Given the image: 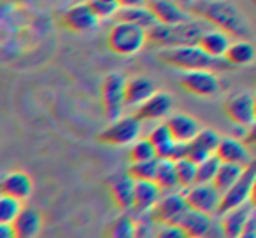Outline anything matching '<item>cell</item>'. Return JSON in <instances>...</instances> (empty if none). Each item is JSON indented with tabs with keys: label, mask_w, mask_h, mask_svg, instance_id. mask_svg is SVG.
Instances as JSON below:
<instances>
[{
	"label": "cell",
	"mask_w": 256,
	"mask_h": 238,
	"mask_svg": "<svg viewBox=\"0 0 256 238\" xmlns=\"http://www.w3.org/2000/svg\"><path fill=\"white\" fill-rule=\"evenodd\" d=\"M190 14L206 19L214 28L223 30L230 37L248 39L251 33L244 16L226 0H196L193 7L190 9Z\"/></svg>",
	"instance_id": "cell-1"
},
{
	"label": "cell",
	"mask_w": 256,
	"mask_h": 238,
	"mask_svg": "<svg viewBox=\"0 0 256 238\" xmlns=\"http://www.w3.org/2000/svg\"><path fill=\"white\" fill-rule=\"evenodd\" d=\"M158 60L164 65L181 72L192 70H223L232 67L224 58H214L207 54L196 44L192 46H176V47H164L158 53Z\"/></svg>",
	"instance_id": "cell-2"
},
{
	"label": "cell",
	"mask_w": 256,
	"mask_h": 238,
	"mask_svg": "<svg viewBox=\"0 0 256 238\" xmlns=\"http://www.w3.org/2000/svg\"><path fill=\"white\" fill-rule=\"evenodd\" d=\"M214 28L210 23L202 18L186 19L174 25H156L148 30V40L158 47H176V46H192L198 44L200 37Z\"/></svg>",
	"instance_id": "cell-3"
},
{
	"label": "cell",
	"mask_w": 256,
	"mask_h": 238,
	"mask_svg": "<svg viewBox=\"0 0 256 238\" xmlns=\"http://www.w3.org/2000/svg\"><path fill=\"white\" fill-rule=\"evenodd\" d=\"M148 40V30L139 25L126 21H118L107 33L106 46L110 53L118 56H132L139 53Z\"/></svg>",
	"instance_id": "cell-4"
},
{
	"label": "cell",
	"mask_w": 256,
	"mask_h": 238,
	"mask_svg": "<svg viewBox=\"0 0 256 238\" xmlns=\"http://www.w3.org/2000/svg\"><path fill=\"white\" fill-rule=\"evenodd\" d=\"M124 88H126V79L120 72H110L106 75L100 88V105L102 112L109 123L116 121L123 116L124 109Z\"/></svg>",
	"instance_id": "cell-5"
},
{
	"label": "cell",
	"mask_w": 256,
	"mask_h": 238,
	"mask_svg": "<svg viewBox=\"0 0 256 238\" xmlns=\"http://www.w3.org/2000/svg\"><path fill=\"white\" fill-rule=\"evenodd\" d=\"M140 119H137L136 116H121L120 119L112 121L106 130L98 133L96 140L104 146H112V147H124L132 146L134 142H137L142 132L140 126Z\"/></svg>",
	"instance_id": "cell-6"
},
{
	"label": "cell",
	"mask_w": 256,
	"mask_h": 238,
	"mask_svg": "<svg viewBox=\"0 0 256 238\" xmlns=\"http://www.w3.org/2000/svg\"><path fill=\"white\" fill-rule=\"evenodd\" d=\"M256 181V160H252L249 165H246L244 172H242L240 179L228 189L226 193H223V198H221L220 212L218 216H223L228 210L237 209L240 205H246L251 200L252 186Z\"/></svg>",
	"instance_id": "cell-7"
},
{
	"label": "cell",
	"mask_w": 256,
	"mask_h": 238,
	"mask_svg": "<svg viewBox=\"0 0 256 238\" xmlns=\"http://www.w3.org/2000/svg\"><path fill=\"white\" fill-rule=\"evenodd\" d=\"M190 210V205L186 202L184 193H168L162 196L158 203L150 212V219L154 224H179L186 212Z\"/></svg>",
	"instance_id": "cell-8"
},
{
	"label": "cell",
	"mask_w": 256,
	"mask_h": 238,
	"mask_svg": "<svg viewBox=\"0 0 256 238\" xmlns=\"http://www.w3.org/2000/svg\"><path fill=\"white\" fill-rule=\"evenodd\" d=\"M184 196L190 209L200 210L209 216H218L223 193L212 182H209V184H195L190 189H184Z\"/></svg>",
	"instance_id": "cell-9"
},
{
	"label": "cell",
	"mask_w": 256,
	"mask_h": 238,
	"mask_svg": "<svg viewBox=\"0 0 256 238\" xmlns=\"http://www.w3.org/2000/svg\"><path fill=\"white\" fill-rule=\"evenodd\" d=\"M179 86L186 93L202 98L216 96L220 93V79L214 74V70H192L182 72L179 79Z\"/></svg>",
	"instance_id": "cell-10"
},
{
	"label": "cell",
	"mask_w": 256,
	"mask_h": 238,
	"mask_svg": "<svg viewBox=\"0 0 256 238\" xmlns=\"http://www.w3.org/2000/svg\"><path fill=\"white\" fill-rule=\"evenodd\" d=\"M223 114L234 125L249 128L256 121L254 116V96L249 93H238L224 102Z\"/></svg>",
	"instance_id": "cell-11"
},
{
	"label": "cell",
	"mask_w": 256,
	"mask_h": 238,
	"mask_svg": "<svg viewBox=\"0 0 256 238\" xmlns=\"http://www.w3.org/2000/svg\"><path fill=\"white\" fill-rule=\"evenodd\" d=\"M107 188H109V196L112 200L114 207L123 212L134 209V202H136V181L126 174H116L107 181Z\"/></svg>",
	"instance_id": "cell-12"
},
{
	"label": "cell",
	"mask_w": 256,
	"mask_h": 238,
	"mask_svg": "<svg viewBox=\"0 0 256 238\" xmlns=\"http://www.w3.org/2000/svg\"><path fill=\"white\" fill-rule=\"evenodd\" d=\"M98 16L93 12L88 2H81V4L70 7L62 18V25L65 30L72 33H88L96 28L98 25Z\"/></svg>",
	"instance_id": "cell-13"
},
{
	"label": "cell",
	"mask_w": 256,
	"mask_h": 238,
	"mask_svg": "<svg viewBox=\"0 0 256 238\" xmlns=\"http://www.w3.org/2000/svg\"><path fill=\"white\" fill-rule=\"evenodd\" d=\"M172 110V96L167 93H154L151 98H148L142 105L137 107L134 116L140 121H156L162 117H167Z\"/></svg>",
	"instance_id": "cell-14"
},
{
	"label": "cell",
	"mask_w": 256,
	"mask_h": 238,
	"mask_svg": "<svg viewBox=\"0 0 256 238\" xmlns=\"http://www.w3.org/2000/svg\"><path fill=\"white\" fill-rule=\"evenodd\" d=\"M148 7L156 16L158 25H174L193 18L176 0H148Z\"/></svg>",
	"instance_id": "cell-15"
},
{
	"label": "cell",
	"mask_w": 256,
	"mask_h": 238,
	"mask_svg": "<svg viewBox=\"0 0 256 238\" xmlns=\"http://www.w3.org/2000/svg\"><path fill=\"white\" fill-rule=\"evenodd\" d=\"M216 156L223 163H238V165H244V167L252 161L248 144L242 142V140L232 139V137L221 139L220 146L216 149Z\"/></svg>",
	"instance_id": "cell-16"
},
{
	"label": "cell",
	"mask_w": 256,
	"mask_h": 238,
	"mask_svg": "<svg viewBox=\"0 0 256 238\" xmlns=\"http://www.w3.org/2000/svg\"><path fill=\"white\" fill-rule=\"evenodd\" d=\"M11 224L14 230V238H34L42 230V216L32 207H23Z\"/></svg>",
	"instance_id": "cell-17"
},
{
	"label": "cell",
	"mask_w": 256,
	"mask_h": 238,
	"mask_svg": "<svg viewBox=\"0 0 256 238\" xmlns=\"http://www.w3.org/2000/svg\"><path fill=\"white\" fill-rule=\"evenodd\" d=\"M165 123L178 142H192L202 130L200 123L188 114H172Z\"/></svg>",
	"instance_id": "cell-18"
},
{
	"label": "cell",
	"mask_w": 256,
	"mask_h": 238,
	"mask_svg": "<svg viewBox=\"0 0 256 238\" xmlns=\"http://www.w3.org/2000/svg\"><path fill=\"white\" fill-rule=\"evenodd\" d=\"M32 193L34 182L25 172H11L2 179V195H9L12 198H18L20 202H25L32 196Z\"/></svg>",
	"instance_id": "cell-19"
},
{
	"label": "cell",
	"mask_w": 256,
	"mask_h": 238,
	"mask_svg": "<svg viewBox=\"0 0 256 238\" xmlns=\"http://www.w3.org/2000/svg\"><path fill=\"white\" fill-rule=\"evenodd\" d=\"M252 205L251 203H246V205H240L237 209L228 210L226 214H223V219H221V230H223V235L228 238H238L244 233L246 223H248L249 216H251Z\"/></svg>",
	"instance_id": "cell-20"
},
{
	"label": "cell",
	"mask_w": 256,
	"mask_h": 238,
	"mask_svg": "<svg viewBox=\"0 0 256 238\" xmlns=\"http://www.w3.org/2000/svg\"><path fill=\"white\" fill-rule=\"evenodd\" d=\"M156 93V86L148 77H134L126 81L124 88V103L126 107H139L146 102L148 98Z\"/></svg>",
	"instance_id": "cell-21"
},
{
	"label": "cell",
	"mask_w": 256,
	"mask_h": 238,
	"mask_svg": "<svg viewBox=\"0 0 256 238\" xmlns=\"http://www.w3.org/2000/svg\"><path fill=\"white\" fill-rule=\"evenodd\" d=\"M162 189L154 181H136V202L134 210L140 214H150L162 198Z\"/></svg>",
	"instance_id": "cell-22"
},
{
	"label": "cell",
	"mask_w": 256,
	"mask_h": 238,
	"mask_svg": "<svg viewBox=\"0 0 256 238\" xmlns=\"http://www.w3.org/2000/svg\"><path fill=\"white\" fill-rule=\"evenodd\" d=\"M179 226L186 231L188 238H202L206 235H209L210 228H212V219H210L209 214L190 209L182 216V219L179 221Z\"/></svg>",
	"instance_id": "cell-23"
},
{
	"label": "cell",
	"mask_w": 256,
	"mask_h": 238,
	"mask_svg": "<svg viewBox=\"0 0 256 238\" xmlns=\"http://www.w3.org/2000/svg\"><path fill=\"white\" fill-rule=\"evenodd\" d=\"M207 54L214 58H224V53L230 47V35L223 30L218 28H210L209 32H206L202 37H200L198 44Z\"/></svg>",
	"instance_id": "cell-24"
},
{
	"label": "cell",
	"mask_w": 256,
	"mask_h": 238,
	"mask_svg": "<svg viewBox=\"0 0 256 238\" xmlns=\"http://www.w3.org/2000/svg\"><path fill=\"white\" fill-rule=\"evenodd\" d=\"M116 21H126V23H134V25H139L142 28L150 30L153 26L158 25L156 16L153 14L148 5H139V7H121L116 12Z\"/></svg>",
	"instance_id": "cell-25"
},
{
	"label": "cell",
	"mask_w": 256,
	"mask_h": 238,
	"mask_svg": "<svg viewBox=\"0 0 256 238\" xmlns=\"http://www.w3.org/2000/svg\"><path fill=\"white\" fill-rule=\"evenodd\" d=\"M224 60L232 67H248V65L254 63L256 49L248 40H237V42L230 44L228 51L224 53Z\"/></svg>",
	"instance_id": "cell-26"
},
{
	"label": "cell",
	"mask_w": 256,
	"mask_h": 238,
	"mask_svg": "<svg viewBox=\"0 0 256 238\" xmlns=\"http://www.w3.org/2000/svg\"><path fill=\"white\" fill-rule=\"evenodd\" d=\"M154 182L158 184V188L165 193H174L179 188V179H178V172H176V161L174 160H160L158 165V172Z\"/></svg>",
	"instance_id": "cell-27"
},
{
	"label": "cell",
	"mask_w": 256,
	"mask_h": 238,
	"mask_svg": "<svg viewBox=\"0 0 256 238\" xmlns=\"http://www.w3.org/2000/svg\"><path fill=\"white\" fill-rule=\"evenodd\" d=\"M244 165H238V163H223L221 161V167L218 170L216 177H214L212 184L220 189L221 193H226L235 182L240 179L242 172H244Z\"/></svg>",
	"instance_id": "cell-28"
},
{
	"label": "cell",
	"mask_w": 256,
	"mask_h": 238,
	"mask_svg": "<svg viewBox=\"0 0 256 238\" xmlns=\"http://www.w3.org/2000/svg\"><path fill=\"white\" fill-rule=\"evenodd\" d=\"M106 237L109 238H134L137 237V224L128 214H121L114 219L106 230Z\"/></svg>",
	"instance_id": "cell-29"
},
{
	"label": "cell",
	"mask_w": 256,
	"mask_h": 238,
	"mask_svg": "<svg viewBox=\"0 0 256 238\" xmlns=\"http://www.w3.org/2000/svg\"><path fill=\"white\" fill-rule=\"evenodd\" d=\"M160 165V158H153L148 161H139V163H130L128 167V175L134 181H154Z\"/></svg>",
	"instance_id": "cell-30"
},
{
	"label": "cell",
	"mask_w": 256,
	"mask_h": 238,
	"mask_svg": "<svg viewBox=\"0 0 256 238\" xmlns=\"http://www.w3.org/2000/svg\"><path fill=\"white\" fill-rule=\"evenodd\" d=\"M196 168L198 165L195 161L188 160V158H181L176 161V172H178L179 179V188L190 189L192 186L196 184Z\"/></svg>",
	"instance_id": "cell-31"
},
{
	"label": "cell",
	"mask_w": 256,
	"mask_h": 238,
	"mask_svg": "<svg viewBox=\"0 0 256 238\" xmlns=\"http://www.w3.org/2000/svg\"><path fill=\"white\" fill-rule=\"evenodd\" d=\"M156 156V149H154L153 142L150 139H139L137 142L132 144L130 151H128V160L130 163H139V161L153 160Z\"/></svg>",
	"instance_id": "cell-32"
},
{
	"label": "cell",
	"mask_w": 256,
	"mask_h": 238,
	"mask_svg": "<svg viewBox=\"0 0 256 238\" xmlns=\"http://www.w3.org/2000/svg\"><path fill=\"white\" fill-rule=\"evenodd\" d=\"M220 167H221V160L216 154H212L210 158L204 160L202 163H198V168H196V184L214 182V177H216Z\"/></svg>",
	"instance_id": "cell-33"
},
{
	"label": "cell",
	"mask_w": 256,
	"mask_h": 238,
	"mask_svg": "<svg viewBox=\"0 0 256 238\" xmlns=\"http://www.w3.org/2000/svg\"><path fill=\"white\" fill-rule=\"evenodd\" d=\"M22 203L18 198H12L9 195H2L0 196V223H9L18 217V214L22 212Z\"/></svg>",
	"instance_id": "cell-34"
},
{
	"label": "cell",
	"mask_w": 256,
	"mask_h": 238,
	"mask_svg": "<svg viewBox=\"0 0 256 238\" xmlns=\"http://www.w3.org/2000/svg\"><path fill=\"white\" fill-rule=\"evenodd\" d=\"M90 4V7L93 9L98 19H107L116 16V12L121 9V5L118 2H107V0H86Z\"/></svg>",
	"instance_id": "cell-35"
},
{
	"label": "cell",
	"mask_w": 256,
	"mask_h": 238,
	"mask_svg": "<svg viewBox=\"0 0 256 238\" xmlns=\"http://www.w3.org/2000/svg\"><path fill=\"white\" fill-rule=\"evenodd\" d=\"M148 139L153 142V146H154V149H160V147H165V146H168L170 142H174V137H172V133H170V130H168V126H167V123H164V125H160V126H156V128L153 130V132L150 133V137Z\"/></svg>",
	"instance_id": "cell-36"
},
{
	"label": "cell",
	"mask_w": 256,
	"mask_h": 238,
	"mask_svg": "<svg viewBox=\"0 0 256 238\" xmlns=\"http://www.w3.org/2000/svg\"><path fill=\"white\" fill-rule=\"evenodd\" d=\"M195 140L198 144H202L204 147H207L210 153L216 154V149H218V146H220V142H221V137H220V133H218L216 130L202 128L198 135L195 137Z\"/></svg>",
	"instance_id": "cell-37"
},
{
	"label": "cell",
	"mask_w": 256,
	"mask_h": 238,
	"mask_svg": "<svg viewBox=\"0 0 256 238\" xmlns=\"http://www.w3.org/2000/svg\"><path fill=\"white\" fill-rule=\"evenodd\" d=\"M214 153H210L207 147H204L202 144H198L195 139L192 140V142H188V146H186V158L192 161H195L196 165L202 163L204 160H207V158H210Z\"/></svg>",
	"instance_id": "cell-38"
},
{
	"label": "cell",
	"mask_w": 256,
	"mask_h": 238,
	"mask_svg": "<svg viewBox=\"0 0 256 238\" xmlns=\"http://www.w3.org/2000/svg\"><path fill=\"white\" fill-rule=\"evenodd\" d=\"M158 238H186V231L179 224H162L156 233Z\"/></svg>",
	"instance_id": "cell-39"
},
{
	"label": "cell",
	"mask_w": 256,
	"mask_h": 238,
	"mask_svg": "<svg viewBox=\"0 0 256 238\" xmlns=\"http://www.w3.org/2000/svg\"><path fill=\"white\" fill-rule=\"evenodd\" d=\"M242 238H256V209H254V207H252L251 216H249L248 223H246Z\"/></svg>",
	"instance_id": "cell-40"
},
{
	"label": "cell",
	"mask_w": 256,
	"mask_h": 238,
	"mask_svg": "<svg viewBox=\"0 0 256 238\" xmlns=\"http://www.w3.org/2000/svg\"><path fill=\"white\" fill-rule=\"evenodd\" d=\"M244 142L248 144L249 147L256 146V121L248 128V132H246V137H244Z\"/></svg>",
	"instance_id": "cell-41"
},
{
	"label": "cell",
	"mask_w": 256,
	"mask_h": 238,
	"mask_svg": "<svg viewBox=\"0 0 256 238\" xmlns=\"http://www.w3.org/2000/svg\"><path fill=\"white\" fill-rule=\"evenodd\" d=\"M121 7H139V5H148V0H120Z\"/></svg>",
	"instance_id": "cell-42"
},
{
	"label": "cell",
	"mask_w": 256,
	"mask_h": 238,
	"mask_svg": "<svg viewBox=\"0 0 256 238\" xmlns=\"http://www.w3.org/2000/svg\"><path fill=\"white\" fill-rule=\"evenodd\" d=\"M176 2H178V4L181 5V7H184L186 11H190V9L193 7V4H195L196 0H176Z\"/></svg>",
	"instance_id": "cell-43"
},
{
	"label": "cell",
	"mask_w": 256,
	"mask_h": 238,
	"mask_svg": "<svg viewBox=\"0 0 256 238\" xmlns=\"http://www.w3.org/2000/svg\"><path fill=\"white\" fill-rule=\"evenodd\" d=\"M249 203L256 209V181H254V186H252V193H251V200H249Z\"/></svg>",
	"instance_id": "cell-44"
},
{
	"label": "cell",
	"mask_w": 256,
	"mask_h": 238,
	"mask_svg": "<svg viewBox=\"0 0 256 238\" xmlns=\"http://www.w3.org/2000/svg\"><path fill=\"white\" fill-rule=\"evenodd\" d=\"M254 116H256V95H254Z\"/></svg>",
	"instance_id": "cell-45"
},
{
	"label": "cell",
	"mask_w": 256,
	"mask_h": 238,
	"mask_svg": "<svg viewBox=\"0 0 256 238\" xmlns=\"http://www.w3.org/2000/svg\"><path fill=\"white\" fill-rule=\"evenodd\" d=\"M79 2H86V0H79Z\"/></svg>",
	"instance_id": "cell-46"
}]
</instances>
